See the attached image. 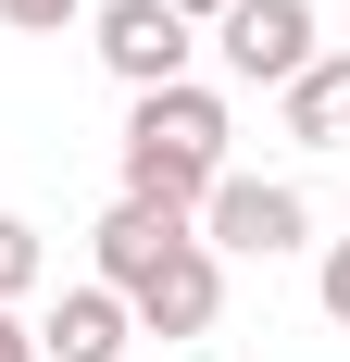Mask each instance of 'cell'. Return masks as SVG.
<instances>
[{"label":"cell","mask_w":350,"mask_h":362,"mask_svg":"<svg viewBox=\"0 0 350 362\" xmlns=\"http://www.w3.org/2000/svg\"><path fill=\"white\" fill-rule=\"evenodd\" d=\"M213 175H225V100L213 88H138V112H125V200L201 213Z\"/></svg>","instance_id":"obj_1"},{"label":"cell","mask_w":350,"mask_h":362,"mask_svg":"<svg viewBox=\"0 0 350 362\" xmlns=\"http://www.w3.org/2000/svg\"><path fill=\"white\" fill-rule=\"evenodd\" d=\"M88 0H0V25H26V37H63Z\"/></svg>","instance_id":"obj_11"},{"label":"cell","mask_w":350,"mask_h":362,"mask_svg":"<svg viewBox=\"0 0 350 362\" xmlns=\"http://www.w3.org/2000/svg\"><path fill=\"white\" fill-rule=\"evenodd\" d=\"M313 300H325V325H350V238H325V262H313Z\"/></svg>","instance_id":"obj_10"},{"label":"cell","mask_w":350,"mask_h":362,"mask_svg":"<svg viewBox=\"0 0 350 362\" xmlns=\"http://www.w3.org/2000/svg\"><path fill=\"white\" fill-rule=\"evenodd\" d=\"M101 63L125 75V88H188V50H201V37H188V13H163V0H101Z\"/></svg>","instance_id":"obj_4"},{"label":"cell","mask_w":350,"mask_h":362,"mask_svg":"<svg viewBox=\"0 0 350 362\" xmlns=\"http://www.w3.org/2000/svg\"><path fill=\"white\" fill-rule=\"evenodd\" d=\"M125 313H138L150 337H213V313H225V250H201V238L163 250L138 288H125Z\"/></svg>","instance_id":"obj_5"},{"label":"cell","mask_w":350,"mask_h":362,"mask_svg":"<svg viewBox=\"0 0 350 362\" xmlns=\"http://www.w3.org/2000/svg\"><path fill=\"white\" fill-rule=\"evenodd\" d=\"M125 337H138V313L88 275V288H63V313L38 325V362H125Z\"/></svg>","instance_id":"obj_7"},{"label":"cell","mask_w":350,"mask_h":362,"mask_svg":"<svg viewBox=\"0 0 350 362\" xmlns=\"http://www.w3.org/2000/svg\"><path fill=\"white\" fill-rule=\"evenodd\" d=\"M188 225H201V250L276 262V250H300V238H313V200H300L288 175H213V200H201Z\"/></svg>","instance_id":"obj_2"},{"label":"cell","mask_w":350,"mask_h":362,"mask_svg":"<svg viewBox=\"0 0 350 362\" xmlns=\"http://www.w3.org/2000/svg\"><path fill=\"white\" fill-rule=\"evenodd\" d=\"M163 13H188V25H213V13H225V0H163Z\"/></svg>","instance_id":"obj_13"},{"label":"cell","mask_w":350,"mask_h":362,"mask_svg":"<svg viewBox=\"0 0 350 362\" xmlns=\"http://www.w3.org/2000/svg\"><path fill=\"white\" fill-rule=\"evenodd\" d=\"M188 238H201V225H188V213H150V200H113V213L88 225V250H101V288H113V300L138 288L163 250H188Z\"/></svg>","instance_id":"obj_6"},{"label":"cell","mask_w":350,"mask_h":362,"mask_svg":"<svg viewBox=\"0 0 350 362\" xmlns=\"http://www.w3.org/2000/svg\"><path fill=\"white\" fill-rule=\"evenodd\" d=\"M213 50H225L238 88H288L313 63V0H225L213 13Z\"/></svg>","instance_id":"obj_3"},{"label":"cell","mask_w":350,"mask_h":362,"mask_svg":"<svg viewBox=\"0 0 350 362\" xmlns=\"http://www.w3.org/2000/svg\"><path fill=\"white\" fill-rule=\"evenodd\" d=\"M0 362H38V325H26V313H0Z\"/></svg>","instance_id":"obj_12"},{"label":"cell","mask_w":350,"mask_h":362,"mask_svg":"<svg viewBox=\"0 0 350 362\" xmlns=\"http://www.w3.org/2000/svg\"><path fill=\"white\" fill-rule=\"evenodd\" d=\"M276 100H288V138L300 150H350V50H313Z\"/></svg>","instance_id":"obj_8"},{"label":"cell","mask_w":350,"mask_h":362,"mask_svg":"<svg viewBox=\"0 0 350 362\" xmlns=\"http://www.w3.org/2000/svg\"><path fill=\"white\" fill-rule=\"evenodd\" d=\"M38 262H50V250H38V225H26V213H0V313L38 288Z\"/></svg>","instance_id":"obj_9"}]
</instances>
